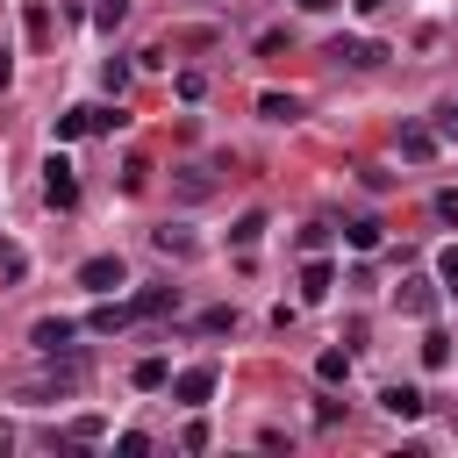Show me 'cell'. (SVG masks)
Returning <instances> with one entry per match:
<instances>
[{
  "label": "cell",
  "mask_w": 458,
  "mask_h": 458,
  "mask_svg": "<svg viewBox=\"0 0 458 458\" xmlns=\"http://www.w3.org/2000/svg\"><path fill=\"white\" fill-rule=\"evenodd\" d=\"M43 200L50 208H79V179H72V165L50 150V165H43Z\"/></svg>",
  "instance_id": "obj_1"
},
{
  "label": "cell",
  "mask_w": 458,
  "mask_h": 458,
  "mask_svg": "<svg viewBox=\"0 0 458 458\" xmlns=\"http://www.w3.org/2000/svg\"><path fill=\"white\" fill-rule=\"evenodd\" d=\"M79 286L107 301L114 286H129V272H122V258H86V265H79Z\"/></svg>",
  "instance_id": "obj_2"
},
{
  "label": "cell",
  "mask_w": 458,
  "mask_h": 458,
  "mask_svg": "<svg viewBox=\"0 0 458 458\" xmlns=\"http://www.w3.org/2000/svg\"><path fill=\"white\" fill-rule=\"evenodd\" d=\"M172 401H186V408H208V401H215V365H186V372L172 379Z\"/></svg>",
  "instance_id": "obj_3"
},
{
  "label": "cell",
  "mask_w": 458,
  "mask_h": 458,
  "mask_svg": "<svg viewBox=\"0 0 458 458\" xmlns=\"http://www.w3.org/2000/svg\"><path fill=\"white\" fill-rule=\"evenodd\" d=\"M29 344H36L43 358H57V351H72V322H64V315H43V322L29 329Z\"/></svg>",
  "instance_id": "obj_4"
},
{
  "label": "cell",
  "mask_w": 458,
  "mask_h": 458,
  "mask_svg": "<svg viewBox=\"0 0 458 458\" xmlns=\"http://www.w3.org/2000/svg\"><path fill=\"white\" fill-rule=\"evenodd\" d=\"M329 57H336V64H358V72H365V64H379L386 50H379V43H365V36H336V43H329Z\"/></svg>",
  "instance_id": "obj_5"
},
{
  "label": "cell",
  "mask_w": 458,
  "mask_h": 458,
  "mask_svg": "<svg viewBox=\"0 0 458 458\" xmlns=\"http://www.w3.org/2000/svg\"><path fill=\"white\" fill-rule=\"evenodd\" d=\"M437 143H444V136H437V129H422V122H408V129H401V157H408V165H429V157H437Z\"/></svg>",
  "instance_id": "obj_6"
},
{
  "label": "cell",
  "mask_w": 458,
  "mask_h": 458,
  "mask_svg": "<svg viewBox=\"0 0 458 458\" xmlns=\"http://www.w3.org/2000/svg\"><path fill=\"white\" fill-rule=\"evenodd\" d=\"M401 315H437V279H401Z\"/></svg>",
  "instance_id": "obj_7"
},
{
  "label": "cell",
  "mask_w": 458,
  "mask_h": 458,
  "mask_svg": "<svg viewBox=\"0 0 458 458\" xmlns=\"http://www.w3.org/2000/svg\"><path fill=\"white\" fill-rule=\"evenodd\" d=\"M379 408H386L394 422H415L429 401H422V386H386V394H379Z\"/></svg>",
  "instance_id": "obj_8"
},
{
  "label": "cell",
  "mask_w": 458,
  "mask_h": 458,
  "mask_svg": "<svg viewBox=\"0 0 458 458\" xmlns=\"http://www.w3.org/2000/svg\"><path fill=\"white\" fill-rule=\"evenodd\" d=\"M129 308H136V322H150V315L179 308V286H143V293H129Z\"/></svg>",
  "instance_id": "obj_9"
},
{
  "label": "cell",
  "mask_w": 458,
  "mask_h": 458,
  "mask_svg": "<svg viewBox=\"0 0 458 458\" xmlns=\"http://www.w3.org/2000/svg\"><path fill=\"white\" fill-rule=\"evenodd\" d=\"M329 286H336V272H329V265H322V258L308 250V265H301V301H322Z\"/></svg>",
  "instance_id": "obj_10"
},
{
  "label": "cell",
  "mask_w": 458,
  "mask_h": 458,
  "mask_svg": "<svg viewBox=\"0 0 458 458\" xmlns=\"http://www.w3.org/2000/svg\"><path fill=\"white\" fill-rule=\"evenodd\" d=\"M129 322H136L129 301H100V308H93V329H100V336H114V329H129Z\"/></svg>",
  "instance_id": "obj_11"
},
{
  "label": "cell",
  "mask_w": 458,
  "mask_h": 458,
  "mask_svg": "<svg viewBox=\"0 0 458 458\" xmlns=\"http://www.w3.org/2000/svg\"><path fill=\"white\" fill-rule=\"evenodd\" d=\"M258 236H265V208H250V215H236V222H229V243H236V250H250Z\"/></svg>",
  "instance_id": "obj_12"
},
{
  "label": "cell",
  "mask_w": 458,
  "mask_h": 458,
  "mask_svg": "<svg viewBox=\"0 0 458 458\" xmlns=\"http://www.w3.org/2000/svg\"><path fill=\"white\" fill-rule=\"evenodd\" d=\"M258 114H265V122H301V100H293V93H265Z\"/></svg>",
  "instance_id": "obj_13"
},
{
  "label": "cell",
  "mask_w": 458,
  "mask_h": 458,
  "mask_svg": "<svg viewBox=\"0 0 458 458\" xmlns=\"http://www.w3.org/2000/svg\"><path fill=\"white\" fill-rule=\"evenodd\" d=\"M21 29H29V43H50V7L29 0V7H21Z\"/></svg>",
  "instance_id": "obj_14"
},
{
  "label": "cell",
  "mask_w": 458,
  "mask_h": 458,
  "mask_svg": "<svg viewBox=\"0 0 458 458\" xmlns=\"http://www.w3.org/2000/svg\"><path fill=\"white\" fill-rule=\"evenodd\" d=\"M344 243H351V250H379V222H372V215H358V222L344 229Z\"/></svg>",
  "instance_id": "obj_15"
},
{
  "label": "cell",
  "mask_w": 458,
  "mask_h": 458,
  "mask_svg": "<svg viewBox=\"0 0 458 458\" xmlns=\"http://www.w3.org/2000/svg\"><path fill=\"white\" fill-rule=\"evenodd\" d=\"M315 379H322V386L351 379V358H344V351H322V358H315Z\"/></svg>",
  "instance_id": "obj_16"
},
{
  "label": "cell",
  "mask_w": 458,
  "mask_h": 458,
  "mask_svg": "<svg viewBox=\"0 0 458 458\" xmlns=\"http://www.w3.org/2000/svg\"><path fill=\"white\" fill-rule=\"evenodd\" d=\"M129 379H136L143 394H157V386H165L172 372H165V358H136V372H129Z\"/></svg>",
  "instance_id": "obj_17"
},
{
  "label": "cell",
  "mask_w": 458,
  "mask_h": 458,
  "mask_svg": "<svg viewBox=\"0 0 458 458\" xmlns=\"http://www.w3.org/2000/svg\"><path fill=\"white\" fill-rule=\"evenodd\" d=\"M150 243H157V250H165V258H193V236H186V229H157V236H150Z\"/></svg>",
  "instance_id": "obj_18"
},
{
  "label": "cell",
  "mask_w": 458,
  "mask_h": 458,
  "mask_svg": "<svg viewBox=\"0 0 458 458\" xmlns=\"http://www.w3.org/2000/svg\"><path fill=\"white\" fill-rule=\"evenodd\" d=\"M422 365H429V372H444V365H451V336H437V329H429V336H422Z\"/></svg>",
  "instance_id": "obj_19"
},
{
  "label": "cell",
  "mask_w": 458,
  "mask_h": 458,
  "mask_svg": "<svg viewBox=\"0 0 458 458\" xmlns=\"http://www.w3.org/2000/svg\"><path fill=\"white\" fill-rule=\"evenodd\" d=\"M129 21V0H93V29H122Z\"/></svg>",
  "instance_id": "obj_20"
},
{
  "label": "cell",
  "mask_w": 458,
  "mask_h": 458,
  "mask_svg": "<svg viewBox=\"0 0 458 458\" xmlns=\"http://www.w3.org/2000/svg\"><path fill=\"white\" fill-rule=\"evenodd\" d=\"M437 286H451V293H458V243H444V250H437Z\"/></svg>",
  "instance_id": "obj_21"
},
{
  "label": "cell",
  "mask_w": 458,
  "mask_h": 458,
  "mask_svg": "<svg viewBox=\"0 0 458 458\" xmlns=\"http://www.w3.org/2000/svg\"><path fill=\"white\" fill-rule=\"evenodd\" d=\"M215 29H172V50H208Z\"/></svg>",
  "instance_id": "obj_22"
},
{
  "label": "cell",
  "mask_w": 458,
  "mask_h": 458,
  "mask_svg": "<svg viewBox=\"0 0 458 458\" xmlns=\"http://www.w3.org/2000/svg\"><path fill=\"white\" fill-rule=\"evenodd\" d=\"M179 193H193V200H200V193H215V172H208V165H193V172L179 179Z\"/></svg>",
  "instance_id": "obj_23"
},
{
  "label": "cell",
  "mask_w": 458,
  "mask_h": 458,
  "mask_svg": "<svg viewBox=\"0 0 458 458\" xmlns=\"http://www.w3.org/2000/svg\"><path fill=\"white\" fill-rule=\"evenodd\" d=\"M193 329H208V336H222V329H236V308H208Z\"/></svg>",
  "instance_id": "obj_24"
},
{
  "label": "cell",
  "mask_w": 458,
  "mask_h": 458,
  "mask_svg": "<svg viewBox=\"0 0 458 458\" xmlns=\"http://www.w3.org/2000/svg\"><path fill=\"white\" fill-rule=\"evenodd\" d=\"M72 136H86V107H72V114H57V143H72Z\"/></svg>",
  "instance_id": "obj_25"
},
{
  "label": "cell",
  "mask_w": 458,
  "mask_h": 458,
  "mask_svg": "<svg viewBox=\"0 0 458 458\" xmlns=\"http://www.w3.org/2000/svg\"><path fill=\"white\" fill-rule=\"evenodd\" d=\"M437 136H444V143H458V100H444V107H437Z\"/></svg>",
  "instance_id": "obj_26"
},
{
  "label": "cell",
  "mask_w": 458,
  "mask_h": 458,
  "mask_svg": "<svg viewBox=\"0 0 458 458\" xmlns=\"http://www.w3.org/2000/svg\"><path fill=\"white\" fill-rule=\"evenodd\" d=\"M100 79H107V93H122V86H129V64H122V57H107V64H100Z\"/></svg>",
  "instance_id": "obj_27"
},
{
  "label": "cell",
  "mask_w": 458,
  "mask_h": 458,
  "mask_svg": "<svg viewBox=\"0 0 458 458\" xmlns=\"http://www.w3.org/2000/svg\"><path fill=\"white\" fill-rule=\"evenodd\" d=\"M114 451H122V458H143V451H150V437H143V429H122V444H114Z\"/></svg>",
  "instance_id": "obj_28"
},
{
  "label": "cell",
  "mask_w": 458,
  "mask_h": 458,
  "mask_svg": "<svg viewBox=\"0 0 458 458\" xmlns=\"http://www.w3.org/2000/svg\"><path fill=\"white\" fill-rule=\"evenodd\" d=\"M437 215H444V222H458V186H444V193H437Z\"/></svg>",
  "instance_id": "obj_29"
},
{
  "label": "cell",
  "mask_w": 458,
  "mask_h": 458,
  "mask_svg": "<svg viewBox=\"0 0 458 458\" xmlns=\"http://www.w3.org/2000/svg\"><path fill=\"white\" fill-rule=\"evenodd\" d=\"M351 7H358V14H379V7H386V0H351Z\"/></svg>",
  "instance_id": "obj_30"
},
{
  "label": "cell",
  "mask_w": 458,
  "mask_h": 458,
  "mask_svg": "<svg viewBox=\"0 0 458 458\" xmlns=\"http://www.w3.org/2000/svg\"><path fill=\"white\" fill-rule=\"evenodd\" d=\"M301 7H308V14H329V7H336V0H301Z\"/></svg>",
  "instance_id": "obj_31"
},
{
  "label": "cell",
  "mask_w": 458,
  "mask_h": 458,
  "mask_svg": "<svg viewBox=\"0 0 458 458\" xmlns=\"http://www.w3.org/2000/svg\"><path fill=\"white\" fill-rule=\"evenodd\" d=\"M0 451H14V429H7V422H0Z\"/></svg>",
  "instance_id": "obj_32"
},
{
  "label": "cell",
  "mask_w": 458,
  "mask_h": 458,
  "mask_svg": "<svg viewBox=\"0 0 458 458\" xmlns=\"http://www.w3.org/2000/svg\"><path fill=\"white\" fill-rule=\"evenodd\" d=\"M7 79H14V64H7V50H0V86H7Z\"/></svg>",
  "instance_id": "obj_33"
}]
</instances>
